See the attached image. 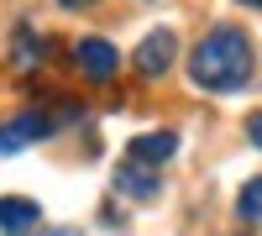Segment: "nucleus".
<instances>
[{
	"label": "nucleus",
	"instance_id": "obj_1",
	"mask_svg": "<svg viewBox=\"0 0 262 236\" xmlns=\"http://www.w3.org/2000/svg\"><path fill=\"white\" fill-rule=\"evenodd\" d=\"M189 79L200 90L215 95H236L252 79V37L242 27H215L200 37V48L189 53Z\"/></svg>",
	"mask_w": 262,
	"mask_h": 236
},
{
	"label": "nucleus",
	"instance_id": "obj_2",
	"mask_svg": "<svg viewBox=\"0 0 262 236\" xmlns=\"http://www.w3.org/2000/svg\"><path fill=\"white\" fill-rule=\"evenodd\" d=\"M173 53H179V37H173L168 27H158V32H147L142 37V48H137V74L142 79H158V74H168L173 69Z\"/></svg>",
	"mask_w": 262,
	"mask_h": 236
},
{
	"label": "nucleus",
	"instance_id": "obj_3",
	"mask_svg": "<svg viewBox=\"0 0 262 236\" xmlns=\"http://www.w3.org/2000/svg\"><path fill=\"white\" fill-rule=\"evenodd\" d=\"M74 63H79V74L84 79H95V84H105L116 74V63H121V53L111 48L105 37H84V42H74Z\"/></svg>",
	"mask_w": 262,
	"mask_h": 236
},
{
	"label": "nucleus",
	"instance_id": "obj_4",
	"mask_svg": "<svg viewBox=\"0 0 262 236\" xmlns=\"http://www.w3.org/2000/svg\"><path fill=\"white\" fill-rule=\"evenodd\" d=\"M42 137H53V116H42V111L16 116V121L0 126V158H6V153H21L27 142H42Z\"/></svg>",
	"mask_w": 262,
	"mask_h": 236
},
{
	"label": "nucleus",
	"instance_id": "obj_5",
	"mask_svg": "<svg viewBox=\"0 0 262 236\" xmlns=\"http://www.w3.org/2000/svg\"><path fill=\"white\" fill-rule=\"evenodd\" d=\"M116 189H121V195H131V200H152V195L163 189V179L152 174L142 158H126V163H121V174H116Z\"/></svg>",
	"mask_w": 262,
	"mask_h": 236
},
{
	"label": "nucleus",
	"instance_id": "obj_6",
	"mask_svg": "<svg viewBox=\"0 0 262 236\" xmlns=\"http://www.w3.org/2000/svg\"><path fill=\"white\" fill-rule=\"evenodd\" d=\"M37 216H42L37 200H21V195H6V200H0V231H6V236H27V231L37 226Z\"/></svg>",
	"mask_w": 262,
	"mask_h": 236
},
{
	"label": "nucleus",
	"instance_id": "obj_7",
	"mask_svg": "<svg viewBox=\"0 0 262 236\" xmlns=\"http://www.w3.org/2000/svg\"><path fill=\"white\" fill-rule=\"evenodd\" d=\"M173 153H179V132H142L126 147V158H142V163H168Z\"/></svg>",
	"mask_w": 262,
	"mask_h": 236
},
{
	"label": "nucleus",
	"instance_id": "obj_8",
	"mask_svg": "<svg viewBox=\"0 0 262 236\" xmlns=\"http://www.w3.org/2000/svg\"><path fill=\"white\" fill-rule=\"evenodd\" d=\"M236 216H242L247 226H257V221H262V179H252L242 195H236Z\"/></svg>",
	"mask_w": 262,
	"mask_h": 236
},
{
	"label": "nucleus",
	"instance_id": "obj_9",
	"mask_svg": "<svg viewBox=\"0 0 262 236\" xmlns=\"http://www.w3.org/2000/svg\"><path fill=\"white\" fill-rule=\"evenodd\" d=\"M37 58H42V42L32 32H16V69H32Z\"/></svg>",
	"mask_w": 262,
	"mask_h": 236
},
{
	"label": "nucleus",
	"instance_id": "obj_10",
	"mask_svg": "<svg viewBox=\"0 0 262 236\" xmlns=\"http://www.w3.org/2000/svg\"><path fill=\"white\" fill-rule=\"evenodd\" d=\"M247 142H252V147H262V111H252V116H247Z\"/></svg>",
	"mask_w": 262,
	"mask_h": 236
},
{
	"label": "nucleus",
	"instance_id": "obj_11",
	"mask_svg": "<svg viewBox=\"0 0 262 236\" xmlns=\"http://www.w3.org/2000/svg\"><path fill=\"white\" fill-rule=\"evenodd\" d=\"M48 236H79V231H74V226H63V231H48Z\"/></svg>",
	"mask_w": 262,
	"mask_h": 236
},
{
	"label": "nucleus",
	"instance_id": "obj_12",
	"mask_svg": "<svg viewBox=\"0 0 262 236\" xmlns=\"http://www.w3.org/2000/svg\"><path fill=\"white\" fill-rule=\"evenodd\" d=\"M63 6H95V0H63Z\"/></svg>",
	"mask_w": 262,
	"mask_h": 236
},
{
	"label": "nucleus",
	"instance_id": "obj_13",
	"mask_svg": "<svg viewBox=\"0 0 262 236\" xmlns=\"http://www.w3.org/2000/svg\"><path fill=\"white\" fill-rule=\"evenodd\" d=\"M236 6H252V11H257V6H262V0H236Z\"/></svg>",
	"mask_w": 262,
	"mask_h": 236
}]
</instances>
